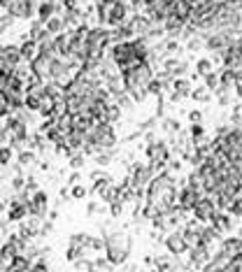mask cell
Returning a JSON list of instances; mask_svg holds the SVG:
<instances>
[{"instance_id": "obj_10", "label": "cell", "mask_w": 242, "mask_h": 272, "mask_svg": "<svg viewBox=\"0 0 242 272\" xmlns=\"http://www.w3.org/2000/svg\"><path fill=\"white\" fill-rule=\"evenodd\" d=\"M56 56H47V54H37L35 58H33L28 65H31V72L33 77L37 79V82H44L47 84L49 79H52V63Z\"/></svg>"}, {"instance_id": "obj_28", "label": "cell", "mask_w": 242, "mask_h": 272, "mask_svg": "<svg viewBox=\"0 0 242 272\" xmlns=\"http://www.w3.org/2000/svg\"><path fill=\"white\" fill-rule=\"evenodd\" d=\"M68 244L79 246V249H91V235H86V233H75V235H70Z\"/></svg>"}, {"instance_id": "obj_34", "label": "cell", "mask_w": 242, "mask_h": 272, "mask_svg": "<svg viewBox=\"0 0 242 272\" xmlns=\"http://www.w3.org/2000/svg\"><path fill=\"white\" fill-rule=\"evenodd\" d=\"M12 105H10V100H7V95H5V91L0 89V116H10L12 114Z\"/></svg>"}, {"instance_id": "obj_1", "label": "cell", "mask_w": 242, "mask_h": 272, "mask_svg": "<svg viewBox=\"0 0 242 272\" xmlns=\"http://www.w3.org/2000/svg\"><path fill=\"white\" fill-rule=\"evenodd\" d=\"M175 198H177V186L170 172H161L149 182L147 186V205L161 212H170L175 207Z\"/></svg>"}, {"instance_id": "obj_33", "label": "cell", "mask_w": 242, "mask_h": 272, "mask_svg": "<svg viewBox=\"0 0 242 272\" xmlns=\"http://www.w3.org/2000/svg\"><path fill=\"white\" fill-rule=\"evenodd\" d=\"M79 258H84V249H79V246L68 244V251H65V261H70V263H77Z\"/></svg>"}, {"instance_id": "obj_8", "label": "cell", "mask_w": 242, "mask_h": 272, "mask_svg": "<svg viewBox=\"0 0 242 272\" xmlns=\"http://www.w3.org/2000/svg\"><path fill=\"white\" fill-rule=\"evenodd\" d=\"M219 212H221V209L216 207V203H214V198H212V195H200L198 203L193 205L196 221H203V224H210V221H214Z\"/></svg>"}, {"instance_id": "obj_52", "label": "cell", "mask_w": 242, "mask_h": 272, "mask_svg": "<svg viewBox=\"0 0 242 272\" xmlns=\"http://www.w3.org/2000/svg\"><path fill=\"white\" fill-rule=\"evenodd\" d=\"M226 3H231V5H235V7L242 5V0H226Z\"/></svg>"}, {"instance_id": "obj_22", "label": "cell", "mask_w": 242, "mask_h": 272, "mask_svg": "<svg viewBox=\"0 0 242 272\" xmlns=\"http://www.w3.org/2000/svg\"><path fill=\"white\" fill-rule=\"evenodd\" d=\"M19 52H21L23 63H31L33 58H35L37 54H40V42H37V40H33L31 35H23L21 44H19Z\"/></svg>"}, {"instance_id": "obj_7", "label": "cell", "mask_w": 242, "mask_h": 272, "mask_svg": "<svg viewBox=\"0 0 242 272\" xmlns=\"http://www.w3.org/2000/svg\"><path fill=\"white\" fill-rule=\"evenodd\" d=\"M37 0H0V7L14 19H33L37 14Z\"/></svg>"}, {"instance_id": "obj_12", "label": "cell", "mask_w": 242, "mask_h": 272, "mask_svg": "<svg viewBox=\"0 0 242 272\" xmlns=\"http://www.w3.org/2000/svg\"><path fill=\"white\" fill-rule=\"evenodd\" d=\"M44 224H47L44 216H33V214L26 216L23 221H19V235L26 237V240L44 235Z\"/></svg>"}, {"instance_id": "obj_13", "label": "cell", "mask_w": 242, "mask_h": 272, "mask_svg": "<svg viewBox=\"0 0 242 272\" xmlns=\"http://www.w3.org/2000/svg\"><path fill=\"white\" fill-rule=\"evenodd\" d=\"M147 158H149V165L152 167H163L170 158V149L165 142H149L147 146Z\"/></svg>"}, {"instance_id": "obj_31", "label": "cell", "mask_w": 242, "mask_h": 272, "mask_svg": "<svg viewBox=\"0 0 242 272\" xmlns=\"http://www.w3.org/2000/svg\"><path fill=\"white\" fill-rule=\"evenodd\" d=\"M191 98H193L196 103H210L212 93H210V89H207V86H198V89L191 91Z\"/></svg>"}, {"instance_id": "obj_50", "label": "cell", "mask_w": 242, "mask_h": 272, "mask_svg": "<svg viewBox=\"0 0 242 272\" xmlns=\"http://www.w3.org/2000/svg\"><path fill=\"white\" fill-rule=\"evenodd\" d=\"M165 49H168V52H177V49H179V44H177L175 40H170V42H168V47H165Z\"/></svg>"}, {"instance_id": "obj_27", "label": "cell", "mask_w": 242, "mask_h": 272, "mask_svg": "<svg viewBox=\"0 0 242 272\" xmlns=\"http://www.w3.org/2000/svg\"><path fill=\"white\" fill-rule=\"evenodd\" d=\"M214 72V61H210V58H200V61H196V77H205V75Z\"/></svg>"}, {"instance_id": "obj_49", "label": "cell", "mask_w": 242, "mask_h": 272, "mask_svg": "<svg viewBox=\"0 0 242 272\" xmlns=\"http://www.w3.org/2000/svg\"><path fill=\"white\" fill-rule=\"evenodd\" d=\"M86 212H89V214H95V212H100V203H91L89 207H86Z\"/></svg>"}, {"instance_id": "obj_36", "label": "cell", "mask_w": 242, "mask_h": 272, "mask_svg": "<svg viewBox=\"0 0 242 272\" xmlns=\"http://www.w3.org/2000/svg\"><path fill=\"white\" fill-rule=\"evenodd\" d=\"M205 86L210 91H216L221 86V75H216V72H210V75H205Z\"/></svg>"}, {"instance_id": "obj_38", "label": "cell", "mask_w": 242, "mask_h": 272, "mask_svg": "<svg viewBox=\"0 0 242 272\" xmlns=\"http://www.w3.org/2000/svg\"><path fill=\"white\" fill-rule=\"evenodd\" d=\"M68 165L72 167V170H79V167L84 165V152H77V154H72V156L68 158Z\"/></svg>"}, {"instance_id": "obj_53", "label": "cell", "mask_w": 242, "mask_h": 272, "mask_svg": "<svg viewBox=\"0 0 242 272\" xmlns=\"http://www.w3.org/2000/svg\"><path fill=\"white\" fill-rule=\"evenodd\" d=\"M184 272H189V267H186V270H184Z\"/></svg>"}, {"instance_id": "obj_40", "label": "cell", "mask_w": 242, "mask_h": 272, "mask_svg": "<svg viewBox=\"0 0 242 272\" xmlns=\"http://www.w3.org/2000/svg\"><path fill=\"white\" fill-rule=\"evenodd\" d=\"M124 205H126V203H124L121 198H116V200H112V203H110V214L114 216V219H116V216H121V212H124Z\"/></svg>"}, {"instance_id": "obj_25", "label": "cell", "mask_w": 242, "mask_h": 272, "mask_svg": "<svg viewBox=\"0 0 242 272\" xmlns=\"http://www.w3.org/2000/svg\"><path fill=\"white\" fill-rule=\"evenodd\" d=\"M31 265H33L31 258H26L23 254H19V256H16L14 261L5 267V272H28V270H31Z\"/></svg>"}, {"instance_id": "obj_47", "label": "cell", "mask_w": 242, "mask_h": 272, "mask_svg": "<svg viewBox=\"0 0 242 272\" xmlns=\"http://www.w3.org/2000/svg\"><path fill=\"white\" fill-rule=\"evenodd\" d=\"M203 44H205V42H203V40H189V49H191V52H196V49H200V47H203Z\"/></svg>"}, {"instance_id": "obj_51", "label": "cell", "mask_w": 242, "mask_h": 272, "mask_svg": "<svg viewBox=\"0 0 242 272\" xmlns=\"http://www.w3.org/2000/svg\"><path fill=\"white\" fill-rule=\"evenodd\" d=\"M56 216H58V212H56V209H52V212L47 214V219H49V221H56Z\"/></svg>"}, {"instance_id": "obj_20", "label": "cell", "mask_w": 242, "mask_h": 272, "mask_svg": "<svg viewBox=\"0 0 242 272\" xmlns=\"http://www.w3.org/2000/svg\"><path fill=\"white\" fill-rule=\"evenodd\" d=\"M63 3L61 0H42L40 5H37V19H42V21H47V19H52V16H56V14H63Z\"/></svg>"}, {"instance_id": "obj_29", "label": "cell", "mask_w": 242, "mask_h": 272, "mask_svg": "<svg viewBox=\"0 0 242 272\" xmlns=\"http://www.w3.org/2000/svg\"><path fill=\"white\" fill-rule=\"evenodd\" d=\"M186 70V65L182 61H177V58H168L165 61V75H182Z\"/></svg>"}, {"instance_id": "obj_4", "label": "cell", "mask_w": 242, "mask_h": 272, "mask_svg": "<svg viewBox=\"0 0 242 272\" xmlns=\"http://www.w3.org/2000/svg\"><path fill=\"white\" fill-rule=\"evenodd\" d=\"M98 21L110 28H119L128 23V5L121 0H95Z\"/></svg>"}, {"instance_id": "obj_2", "label": "cell", "mask_w": 242, "mask_h": 272, "mask_svg": "<svg viewBox=\"0 0 242 272\" xmlns=\"http://www.w3.org/2000/svg\"><path fill=\"white\" fill-rule=\"evenodd\" d=\"M149 56L147 44H144V37H133L126 42H114L110 49V58L116 63V68L124 72V70L133 68L137 63H144Z\"/></svg>"}, {"instance_id": "obj_3", "label": "cell", "mask_w": 242, "mask_h": 272, "mask_svg": "<svg viewBox=\"0 0 242 272\" xmlns=\"http://www.w3.org/2000/svg\"><path fill=\"white\" fill-rule=\"evenodd\" d=\"M121 82H124V89L131 93V98L135 100V103L137 100L142 103V100L147 98V91L154 82V70L147 61L137 63V65H133V68L121 72Z\"/></svg>"}, {"instance_id": "obj_41", "label": "cell", "mask_w": 242, "mask_h": 272, "mask_svg": "<svg viewBox=\"0 0 242 272\" xmlns=\"http://www.w3.org/2000/svg\"><path fill=\"white\" fill-rule=\"evenodd\" d=\"M10 188H12V191H14V193H19V191H23V188H26V179H23V175H16V177L10 182Z\"/></svg>"}, {"instance_id": "obj_6", "label": "cell", "mask_w": 242, "mask_h": 272, "mask_svg": "<svg viewBox=\"0 0 242 272\" xmlns=\"http://www.w3.org/2000/svg\"><path fill=\"white\" fill-rule=\"evenodd\" d=\"M114 142H116V135H114V131H112V123L98 121V123L89 131V142H86V144L95 146L100 154V152H105V149H112Z\"/></svg>"}, {"instance_id": "obj_15", "label": "cell", "mask_w": 242, "mask_h": 272, "mask_svg": "<svg viewBox=\"0 0 242 272\" xmlns=\"http://www.w3.org/2000/svg\"><path fill=\"white\" fill-rule=\"evenodd\" d=\"M21 63H23V58H21L19 47H5V52H3V56H0V70H3V72L12 75Z\"/></svg>"}, {"instance_id": "obj_30", "label": "cell", "mask_w": 242, "mask_h": 272, "mask_svg": "<svg viewBox=\"0 0 242 272\" xmlns=\"http://www.w3.org/2000/svg\"><path fill=\"white\" fill-rule=\"evenodd\" d=\"M212 224H214V228L216 230H219V233H224V230H231V214H228V212H226V214H221V212H219V214H216V219L214 221H212Z\"/></svg>"}, {"instance_id": "obj_11", "label": "cell", "mask_w": 242, "mask_h": 272, "mask_svg": "<svg viewBox=\"0 0 242 272\" xmlns=\"http://www.w3.org/2000/svg\"><path fill=\"white\" fill-rule=\"evenodd\" d=\"M235 40H237V37H235V31L226 28V31H216V33H212V35L205 40V47L210 49V52H221V54H224Z\"/></svg>"}, {"instance_id": "obj_26", "label": "cell", "mask_w": 242, "mask_h": 272, "mask_svg": "<svg viewBox=\"0 0 242 272\" xmlns=\"http://www.w3.org/2000/svg\"><path fill=\"white\" fill-rule=\"evenodd\" d=\"M221 249L226 251V254H231V256H235V254L242 251V240L240 237H226V240L221 242Z\"/></svg>"}, {"instance_id": "obj_19", "label": "cell", "mask_w": 242, "mask_h": 272, "mask_svg": "<svg viewBox=\"0 0 242 272\" xmlns=\"http://www.w3.org/2000/svg\"><path fill=\"white\" fill-rule=\"evenodd\" d=\"M210 246L200 244V246H191V256H189V270L196 267V270H203V267L210 263Z\"/></svg>"}, {"instance_id": "obj_21", "label": "cell", "mask_w": 242, "mask_h": 272, "mask_svg": "<svg viewBox=\"0 0 242 272\" xmlns=\"http://www.w3.org/2000/svg\"><path fill=\"white\" fill-rule=\"evenodd\" d=\"M165 246H168V251L173 254V256H182L184 251H189V244H186V237L182 230H175V233H170L168 240H165Z\"/></svg>"}, {"instance_id": "obj_37", "label": "cell", "mask_w": 242, "mask_h": 272, "mask_svg": "<svg viewBox=\"0 0 242 272\" xmlns=\"http://www.w3.org/2000/svg\"><path fill=\"white\" fill-rule=\"evenodd\" d=\"M203 137H205V128H203L200 123H191V140L200 144V142H203Z\"/></svg>"}, {"instance_id": "obj_39", "label": "cell", "mask_w": 242, "mask_h": 272, "mask_svg": "<svg viewBox=\"0 0 242 272\" xmlns=\"http://www.w3.org/2000/svg\"><path fill=\"white\" fill-rule=\"evenodd\" d=\"M37 161V156H35V152H21L19 154V165H33V163Z\"/></svg>"}, {"instance_id": "obj_44", "label": "cell", "mask_w": 242, "mask_h": 272, "mask_svg": "<svg viewBox=\"0 0 242 272\" xmlns=\"http://www.w3.org/2000/svg\"><path fill=\"white\" fill-rule=\"evenodd\" d=\"M165 128H168V133H179V121H175V119H168L165 121Z\"/></svg>"}, {"instance_id": "obj_14", "label": "cell", "mask_w": 242, "mask_h": 272, "mask_svg": "<svg viewBox=\"0 0 242 272\" xmlns=\"http://www.w3.org/2000/svg\"><path fill=\"white\" fill-rule=\"evenodd\" d=\"M152 170H154L152 165H140V163H135V165L131 167V186L135 188V191H142L144 186H149V182L154 179Z\"/></svg>"}, {"instance_id": "obj_46", "label": "cell", "mask_w": 242, "mask_h": 272, "mask_svg": "<svg viewBox=\"0 0 242 272\" xmlns=\"http://www.w3.org/2000/svg\"><path fill=\"white\" fill-rule=\"evenodd\" d=\"M200 119H203V114H200L198 110L189 112V121H191V123H200Z\"/></svg>"}, {"instance_id": "obj_17", "label": "cell", "mask_w": 242, "mask_h": 272, "mask_svg": "<svg viewBox=\"0 0 242 272\" xmlns=\"http://www.w3.org/2000/svg\"><path fill=\"white\" fill-rule=\"evenodd\" d=\"M26 216H31L28 203H23V200H19V198H12L10 200V207H7V212H5V219L19 224V221H23Z\"/></svg>"}, {"instance_id": "obj_54", "label": "cell", "mask_w": 242, "mask_h": 272, "mask_svg": "<svg viewBox=\"0 0 242 272\" xmlns=\"http://www.w3.org/2000/svg\"><path fill=\"white\" fill-rule=\"evenodd\" d=\"M240 70H242V63H240Z\"/></svg>"}, {"instance_id": "obj_18", "label": "cell", "mask_w": 242, "mask_h": 272, "mask_svg": "<svg viewBox=\"0 0 242 272\" xmlns=\"http://www.w3.org/2000/svg\"><path fill=\"white\" fill-rule=\"evenodd\" d=\"M200 193H203V191L193 188L191 184L182 186V191H179V195H177V205H179V209H184V212H186V209H193V205L198 203Z\"/></svg>"}, {"instance_id": "obj_5", "label": "cell", "mask_w": 242, "mask_h": 272, "mask_svg": "<svg viewBox=\"0 0 242 272\" xmlns=\"http://www.w3.org/2000/svg\"><path fill=\"white\" fill-rule=\"evenodd\" d=\"M131 256V237L126 233H112L105 235V258L112 265H121Z\"/></svg>"}, {"instance_id": "obj_16", "label": "cell", "mask_w": 242, "mask_h": 272, "mask_svg": "<svg viewBox=\"0 0 242 272\" xmlns=\"http://www.w3.org/2000/svg\"><path fill=\"white\" fill-rule=\"evenodd\" d=\"M184 237H186V244H189V249L191 246H200L203 244V235H205V224L203 221H189V224L184 226Z\"/></svg>"}, {"instance_id": "obj_24", "label": "cell", "mask_w": 242, "mask_h": 272, "mask_svg": "<svg viewBox=\"0 0 242 272\" xmlns=\"http://www.w3.org/2000/svg\"><path fill=\"white\" fill-rule=\"evenodd\" d=\"M173 91H175L173 100H179V98H184V95H191V91H193V89H191V82H189V79L177 77L173 82Z\"/></svg>"}, {"instance_id": "obj_48", "label": "cell", "mask_w": 242, "mask_h": 272, "mask_svg": "<svg viewBox=\"0 0 242 272\" xmlns=\"http://www.w3.org/2000/svg\"><path fill=\"white\" fill-rule=\"evenodd\" d=\"M75 184H79V172H72L68 177V186H75Z\"/></svg>"}, {"instance_id": "obj_35", "label": "cell", "mask_w": 242, "mask_h": 272, "mask_svg": "<svg viewBox=\"0 0 242 272\" xmlns=\"http://www.w3.org/2000/svg\"><path fill=\"white\" fill-rule=\"evenodd\" d=\"M12 26H14V16L7 14V12H5V14H0V35H5Z\"/></svg>"}, {"instance_id": "obj_45", "label": "cell", "mask_w": 242, "mask_h": 272, "mask_svg": "<svg viewBox=\"0 0 242 272\" xmlns=\"http://www.w3.org/2000/svg\"><path fill=\"white\" fill-rule=\"evenodd\" d=\"M200 272H224V270H221V267L219 265H216V263H207V265L205 267H203V270H200Z\"/></svg>"}, {"instance_id": "obj_32", "label": "cell", "mask_w": 242, "mask_h": 272, "mask_svg": "<svg viewBox=\"0 0 242 272\" xmlns=\"http://www.w3.org/2000/svg\"><path fill=\"white\" fill-rule=\"evenodd\" d=\"M12 156H14V146L0 144V167H3V165H10Z\"/></svg>"}, {"instance_id": "obj_9", "label": "cell", "mask_w": 242, "mask_h": 272, "mask_svg": "<svg viewBox=\"0 0 242 272\" xmlns=\"http://www.w3.org/2000/svg\"><path fill=\"white\" fill-rule=\"evenodd\" d=\"M44 95H47L44 82L33 79V82L26 86V103H23V107L31 112H40V107H42V103H44Z\"/></svg>"}, {"instance_id": "obj_43", "label": "cell", "mask_w": 242, "mask_h": 272, "mask_svg": "<svg viewBox=\"0 0 242 272\" xmlns=\"http://www.w3.org/2000/svg\"><path fill=\"white\" fill-rule=\"evenodd\" d=\"M28 272H49L47 261H42V258H37V261H33V265H31V270H28Z\"/></svg>"}, {"instance_id": "obj_42", "label": "cell", "mask_w": 242, "mask_h": 272, "mask_svg": "<svg viewBox=\"0 0 242 272\" xmlns=\"http://www.w3.org/2000/svg\"><path fill=\"white\" fill-rule=\"evenodd\" d=\"M86 193H89V191H86V188H84V184H75V186L70 188V195H72L75 200H82Z\"/></svg>"}, {"instance_id": "obj_23", "label": "cell", "mask_w": 242, "mask_h": 272, "mask_svg": "<svg viewBox=\"0 0 242 272\" xmlns=\"http://www.w3.org/2000/svg\"><path fill=\"white\" fill-rule=\"evenodd\" d=\"M44 26H47V33L49 35H61V33L68 31V23H65V19L61 14L52 16V19L44 21Z\"/></svg>"}]
</instances>
